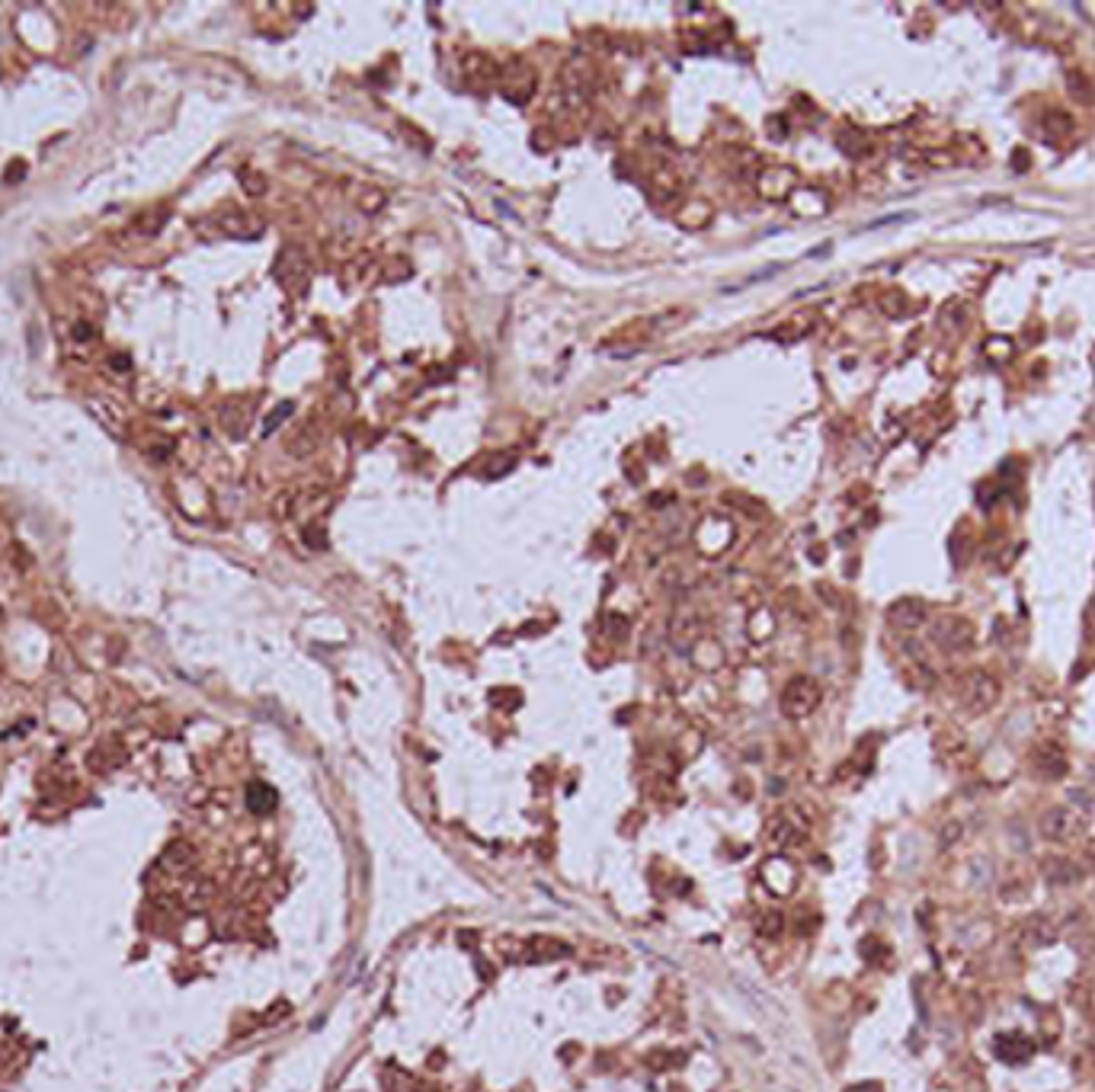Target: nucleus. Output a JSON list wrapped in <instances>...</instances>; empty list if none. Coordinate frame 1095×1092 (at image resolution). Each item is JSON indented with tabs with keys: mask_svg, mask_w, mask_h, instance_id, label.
<instances>
[{
	"mask_svg": "<svg viewBox=\"0 0 1095 1092\" xmlns=\"http://www.w3.org/2000/svg\"><path fill=\"white\" fill-rule=\"evenodd\" d=\"M999 679L990 677L987 670H974L964 677V689H961V698H964V708L971 715H987L993 705L999 702Z\"/></svg>",
	"mask_w": 1095,
	"mask_h": 1092,
	"instance_id": "obj_1",
	"label": "nucleus"
},
{
	"mask_svg": "<svg viewBox=\"0 0 1095 1092\" xmlns=\"http://www.w3.org/2000/svg\"><path fill=\"white\" fill-rule=\"evenodd\" d=\"M820 705V685L810 677H797L784 685L782 692V711L788 718H807Z\"/></svg>",
	"mask_w": 1095,
	"mask_h": 1092,
	"instance_id": "obj_2",
	"label": "nucleus"
},
{
	"mask_svg": "<svg viewBox=\"0 0 1095 1092\" xmlns=\"http://www.w3.org/2000/svg\"><path fill=\"white\" fill-rule=\"evenodd\" d=\"M932 641L939 644L941 650H967L974 644V624L961 616H945L939 622L932 624Z\"/></svg>",
	"mask_w": 1095,
	"mask_h": 1092,
	"instance_id": "obj_3",
	"label": "nucleus"
},
{
	"mask_svg": "<svg viewBox=\"0 0 1095 1092\" xmlns=\"http://www.w3.org/2000/svg\"><path fill=\"white\" fill-rule=\"evenodd\" d=\"M1083 827V817L1073 807H1050L1041 817V836L1050 842H1070Z\"/></svg>",
	"mask_w": 1095,
	"mask_h": 1092,
	"instance_id": "obj_4",
	"label": "nucleus"
},
{
	"mask_svg": "<svg viewBox=\"0 0 1095 1092\" xmlns=\"http://www.w3.org/2000/svg\"><path fill=\"white\" fill-rule=\"evenodd\" d=\"M929 619V609H926V603L923 599H913V596H906V599H897L890 609H887V622L893 624V628H903V631H913V628H919V624L926 622Z\"/></svg>",
	"mask_w": 1095,
	"mask_h": 1092,
	"instance_id": "obj_5",
	"label": "nucleus"
},
{
	"mask_svg": "<svg viewBox=\"0 0 1095 1092\" xmlns=\"http://www.w3.org/2000/svg\"><path fill=\"white\" fill-rule=\"evenodd\" d=\"M1035 769L1044 779H1063L1067 776V753L1057 743H1041L1035 750Z\"/></svg>",
	"mask_w": 1095,
	"mask_h": 1092,
	"instance_id": "obj_6",
	"label": "nucleus"
},
{
	"mask_svg": "<svg viewBox=\"0 0 1095 1092\" xmlns=\"http://www.w3.org/2000/svg\"><path fill=\"white\" fill-rule=\"evenodd\" d=\"M993 1051H996V1057L999 1060H1006V1064H1022V1060H1028L1032 1057V1041L1028 1038H1022V1035H1015V1032H1006V1035H999V1038L993 1041Z\"/></svg>",
	"mask_w": 1095,
	"mask_h": 1092,
	"instance_id": "obj_7",
	"label": "nucleus"
},
{
	"mask_svg": "<svg viewBox=\"0 0 1095 1092\" xmlns=\"http://www.w3.org/2000/svg\"><path fill=\"white\" fill-rule=\"evenodd\" d=\"M1044 875H1047V881H1054V885H1070V881L1080 878V868H1076L1073 862H1063V859H1047V862H1044Z\"/></svg>",
	"mask_w": 1095,
	"mask_h": 1092,
	"instance_id": "obj_8",
	"label": "nucleus"
},
{
	"mask_svg": "<svg viewBox=\"0 0 1095 1092\" xmlns=\"http://www.w3.org/2000/svg\"><path fill=\"white\" fill-rule=\"evenodd\" d=\"M247 798H250V807H254L257 814H266V811H272V807H276V791H272V788H266V785H250Z\"/></svg>",
	"mask_w": 1095,
	"mask_h": 1092,
	"instance_id": "obj_9",
	"label": "nucleus"
},
{
	"mask_svg": "<svg viewBox=\"0 0 1095 1092\" xmlns=\"http://www.w3.org/2000/svg\"><path fill=\"white\" fill-rule=\"evenodd\" d=\"M532 951L541 955V958H564V955H571V948L564 942H558V938H532Z\"/></svg>",
	"mask_w": 1095,
	"mask_h": 1092,
	"instance_id": "obj_10",
	"label": "nucleus"
},
{
	"mask_svg": "<svg viewBox=\"0 0 1095 1092\" xmlns=\"http://www.w3.org/2000/svg\"><path fill=\"white\" fill-rule=\"evenodd\" d=\"M782 929H784V916L779 913V910H772V913H766V916L759 920V933H763V936L776 938V936H782Z\"/></svg>",
	"mask_w": 1095,
	"mask_h": 1092,
	"instance_id": "obj_11",
	"label": "nucleus"
},
{
	"mask_svg": "<svg viewBox=\"0 0 1095 1092\" xmlns=\"http://www.w3.org/2000/svg\"><path fill=\"white\" fill-rule=\"evenodd\" d=\"M695 634H698V628L692 624V619H682V622L673 624V641H676L679 647H689L695 641Z\"/></svg>",
	"mask_w": 1095,
	"mask_h": 1092,
	"instance_id": "obj_12",
	"label": "nucleus"
},
{
	"mask_svg": "<svg viewBox=\"0 0 1095 1092\" xmlns=\"http://www.w3.org/2000/svg\"><path fill=\"white\" fill-rule=\"evenodd\" d=\"M769 839H772V846H784V842L791 839V827H788L784 820H776V824H772V833H769Z\"/></svg>",
	"mask_w": 1095,
	"mask_h": 1092,
	"instance_id": "obj_13",
	"label": "nucleus"
},
{
	"mask_svg": "<svg viewBox=\"0 0 1095 1092\" xmlns=\"http://www.w3.org/2000/svg\"><path fill=\"white\" fill-rule=\"evenodd\" d=\"M289 414H292V404H282V407H276V411H272V416H269V420H266V426H263V433H266V436H269V433H272V429H276V426H279V420H282V416H289Z\"/></svg>",
	"mask_w": 1095,
	"mask_h": 1092,
	"instance_id": "obj_14",
	"label": "nucleus"
},
{
	"mask_svg": "<svg viewBox=\"0 0 1095 1092\" xmlns=\"http://www.w3.org/2000/svg\"><path fill=\"white\" fill-rule=\"evenodd\" d=\"M845 1092H884L878 1083H855V1086H849Z\"/></svg>",
	"mask_w": 1095,
	"mask_h": 1092,
	"instance_id": "obj_15",
	"label": "nucleus"
}]
</instances>
